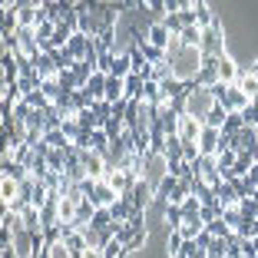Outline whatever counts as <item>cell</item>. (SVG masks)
I'll return each mask as SVG.
<instances>
[{"label":"cell","mask_w":258,"mask_h":258,"mask_svg":"<svg viewBox=\"0 0 258 258\" xmlns=\"http://www.w3.org/2000/svg\"><path fill=\"white\" fill-rule=\"evenodd\" d=\"M242 119H245V126H251V129H258V103H248V106H245V113H242Z\"/></svg>","instance_id":"cell-29"},{"label":"cell","mask_w":258,"mask_h":258,"mask_svg":"<svg viewBox=\"0 0 258 258\" xmlns=\"http://www.w3.org/2000/svg\"><path fill=\"white\" fill-rule=\"evenodd\" d=\"M185 258H212V255H209V248H202V245L185 242Z\"/></svg>","instance_id":"cell-30"},{"label":"cell","mask_w":258,"mask_h":258,"mask_svg":"<svg viewBox=\"0 0 258 258\" xmlns=\"http://www.w3.org/2000/svg\"><path fill=\"white\" fill-rule=\"evenodd\" d=\"M192 169H196V179L205 182L209 189H219L222 185V172H219V159L215 156H199V162Z\"/></svg>","instance_id":"cell-4"},{"label":"cell","mask_w":258,"mask_h":258,"mask_svg":"<svg viewBox=\"0 0 258 258\" xmlns=\"http://www.w3.org/2000/svg\"><path fill=\"white\" fill-rule=\"evenodd\" d=\"M43 143L50 146V149H70V146H73L67 136H63V129H56V133H46V136H43Z\"/></svg>","instance_id":"cell-24"},{"label":"cell","mask_w":258,"mask_h":258,"mask_svg":"<svg viewBox=\"0 0 258 258\" xmlns=\"http://www.w3.org/2000/svg\"><path fill=\"white\" fill-rule=\"evenodd\" d=\"M109 215H113L116 225H126V222L136 215V209H133V199H116L113 209H109Z\"/></svg>","instance_id":"cell-13"},{"label":"cell","mask_w":258,"mask_h":258,"mask_svg":"<svg viewBox=\"0 0 258 258\" xmlns=\"http://www.w3.org/2000/svg\"><path fill=\"white\" fill-rule=\"evenodd\" d=\"M225 119H228V113L222 106H215L212 113H209V119H205V126H212V129H222L225 126Z\"/></svg>","instance_id":"cell-26"},{"label":"cell","mask_w":258,"mask_h":258,"mask_svg":"<svg viewBox=\"0 0 258 258\" xmlns=\"http://www.w3.org/2000/svg\"><path fill=\"white\" fill-rule=\"evenodd\" d=\"M215 202L222 205V212H225V209H235V205H238V196H235V189H232V182H222L219 189H215Z\"/></svg>","instance_id":"cell-17"},{"label":"cell","mask_w":258,"mask_h":258,"mask_svg":"<svg viewBox=\"0 0 258 258\" xmlns=\"http://www.w3.org/2000/svg\"><path fill=\"white\" fill-rule=\"evenodd\" d=\"M33 70H37V76L43 80V83H53V80H60V67H56L53 60L46 53H40L37 60H33Z\"/></svg>","instance_id":"cell-11"},{"label":"cell","mask_w":258,"mask_h":258,"mask_svg":"<svg viewBox=\"0 0 258 258\" xmlns=\"http://www.w3.org/2000/svg\"><path fill=\"white\" fill-rule=\"evenodd\" d=\"M169 63H172V76L179 83H196L199 70H202V50L196 46H179L175 53H169Z\"/></svg>","instance_id":"cell-1"},{"label":"cell","mask_w":258,"mask_h":258,"mask_svg":"<svg viewBox=\"0 0 258 258\" xmlns=\"http://www.w3.org/2000/svg\"><path fill=\"white\" fill-rule=\"evenodd\" d=\"M199 136H202V122L192 119V116H182L179 119V139L182 143H199Z\"/></svg>","instance_id":"cell-12"},{"label":"cell","mask_w":258,"mask_h":258,"mask_svg":"<svg viewBox=\"0 0 258 258\" xmlns=\"http://www.w3.org/2000/svg\"><path fill=\"white\" fill-rule=\"evenodd\" d=\"M136 46H139V50H143V56H146V60L152 63V67H156V63H162V60H169V56H166V50H159V46L146 43V40H139Z\"/></svg>","instance_id":"cell-21"},{"label":"cell","mask_w":258,"mask_h":258,"mask_svg":"<svg viewBox=\"0 0 258 258\" xmlns=\"http://www.w3.org/2000/svg\"><path fill=\"white\" fill-rule=\"evenodd\" d=\"M0 172H4V179H10V182H17V185H23L27 179H30V169L23 166V162H14V159L0 162Z\"/></svg>","instance_id":"cell-10"},{"label":"cell","mask_w":258,"mask_h":258,"mask_svg":"<svg viewBox=\"0 0 258 258\" xmlns=\"http://www.w3.org/2000/svg\"><path fill=\"white\" fill-rule=\"evenodd\" d=\"M182 222H185L182 205H166V228H169V232H179V228H182Z\"/></svg>","instance_id":"cell-20"},{"label":"cell","mask_w":258,"mask_h":258,"mask_svg":"<svg viewBox=\"0 0 258 258\" xmlns=\"http://www.w3.org/2000/svg\"><path fill=\"white\" fill-rule=\"evenodd\" d=\"M219 106L212 96V90H202V86H196V90L189 93V99H185V116H192V119H199L205 126V119H209V113Z\"/></svg>","instance_id":"cell-2"},{"label":"cell","mask_w":258,"mask_h":258,"mask_svg":"<svg viewBox=\"0 0 258 258\" xmlns=\"http://www.w3.org/2000/svg\"><path fill=\"white\" fill-rule=\"evenodd\" d=\"M199 219L209 225V222H215V219H222V205L215 202V205H202V212H199Z\"/></svg>","instance_id":"cell-27"},{"label":"cell","mask_w":258,"mask_h":258,"mask_svg":"<svg viewBox=\"0 0 258 258\" xmlns=\"http://www.w3.org/2000/svg\"><path fill=\"white\" fill-rule=\"evenodd\" d=\"M199 152H202V156H219V152H225V139H222V129L202 126V136H199Z\"/></svg>","instance_id":"cell-7"},{"label":"cell","mask_w":258,"mask_h":258,"mask_svg":"<svg viewBox=\"0 0 258 258\" xmlns=\"http://www.w3.org/2000/svg\"><path fill=\"white\" fill-rule=\"evenodd\" d=\"M129 199H133V209H136V212H146V205H149L152 199H156V192H152L149 185H146L143 179H139V185L133 189V196H129Z\"/></svg>","instance_id":"cell-16"},{"label":"cell","mask_w":258,"mask_h":258,"mask_svg":"<svg viewBox=\"0 0 258 258\" xmlns=\"http://www.w3.org/2000/svg\"><path fill=\"white\" fill-rule=\"evenodd\" d=\"M179 40H182V46H196L199 50V43H202V27H185V30L179 33Z\"/></svg>","instance_id":"cell-23"},{"label":"cell","mask_w":258,"mask_h":258,"mask_svg":"<svg viewBox=\"0 0 258 258\" xmlns=\"http://www.w3.org/2000/svg\"><path fill=\"white\" fill-rule=\"evenodd\" d=\"M166 175H169V159H166V156H156V152H149V156L143 159V182L149 185L152 192H156V189L162 185V179H166Z\"/></svg>","instance_id":"cell-3"},{"label":"cell","mask_w":258,"mask_h":258,"mask_svg":"<svg viewBox=\"0 0 258 258\" xmlns=\"http://www.w3.org/2000/svg\"><path fill=\"white\" fill-rule=\"evenodd\" d=\"M116 189L113 185L106 182V179H103V182H96V189H93V196H90V202L96 205V209H113V202H116Z\"/></svg>","instance_id":"cell-9"},{"label":"cell","mask_w":258,"mask_h":258,"mask_svg":"<svg viewBox=\"0 0 258 258\" xmlns=\"http://www.w3.org/2000/svg\"><path fill=\"white\" fill-rule=\"evenodd\" d=\"M225 56H228V53H225ZM219 63H222V56H202V70H199L196 86H202V90H212V86H219V83H222Z\"/></svg>","instance_id":"cell-6"},{"label":"cell","mask_w":258,"mask_h":258,"mask_svg":"<svg viewBox=\"0 0 258 258\" xmlns=\"http://www.w3.org/2000/svg\"><path fill=\"white\" fill-rule=\"evenodd\" d=\"M40 90H43V96L50 99V103H56V99L63 96V90H60V80H53V83H43Z\"/></svg>","instance_id":"cell-28"},{"label":"cell","mask_w":258,"mask_h":258,"mask_svg":"<svg viewBox=\"0 0 258 258\" xmlns=\"http://www.w3.org/2000/svg\"><path fill=\"white\" fill-rule=\"evenodd\" d=\"M122 99H126V80H119V76H106V103L116 106V103H122Z\"/></svg>","instance_id":"cell-14"},{"label":"cell","mask_w":258,"mask_h":258,"mask_svg":"<svg viewBox=\"0 0 258 258\" xmlns=\"http://www.w3.org/2000/svg\"><path fill=\"white\" fill-rule=\"evenodd\" d=\"M196 23L202 27V30H209V27H215V23H219V17L212 14V7H209V4H202V0H199V4H196Z\"/></svg>","instance_id":"cell-18"},{"label":"cell","mask_w":258,"mask_h":258,"mask_svg":"<svg viewBox=\"0 0 258 258\" xmlns=\"http://www.w3.org/2000/svg\"><path fill=\"white\" fill-rule=\"evenodd\" d=\"M169 40H172V33H169L162 23H149V30H146V43H152V46H159V50H166Z\"/></svg>","instance_id":"cell-15"},{"label":"cell","mask_w":258,"mask_h":258,"mask_svg":"<svg viewBox=\"0 0 258 258\" xmlns=\"http://www.w3.org/2000/svg\"><path fill=\"white\" fill-rule=\"evenodd\" d=\"M17 40H20V53L27 56V60H37L43 50H40V40H37V30L33 27H20L17 30Z\"/></svg>","instance_id":"cell-8"},{"label":"cell","mask_w":258,"mask_h":258,"mask_svg":"<svg viewBox=\"0 0 258 258\" xmlns=\"http://www.w3.org/2000/svg\"><path fill=\"white\" fill-rule=\"evenodd\" d=\"M199 212H202V202H199L196 196H189L182 202V215H185V219H199Z\"/></svg>","instance_id":"cell-25"},{"label":"cell","mask_w":258,"mask_h":258,"mask_svg":"<svg viewBox=\"0 0 258 258\" xmlns=\"http://www.w3.org/2000/svg\"><path fill=\"white\" fill-rule=\"evenodd\" d=\"M251 199H255V205H258V192H255V196H251Z\"/></svg>","instance_id":"cell-33"},{"label":"cell","mask_w":258,"mask_h":258,"mask_svg":"<svg viewBox=\"0 0 258 258\" xmlns=\"http://www.w3.org/2000/svg\"><path fill=\"white\" fill-rule=\"evenodd\" d=\"M129 73H133V60H129V53L122 50V53H116V67H113V73H109V76H119V80H126Z\"/></svg>","instance_id":"cell-22"},{"label":"cell","mask_w":258,"mask_h":258,"mask_svg":"<svg viewBox=\"0 0 258 258\" xmlns=\"http://www.w3.org/2000/svg\"><path fill=\"white\" fill-rule=\"evenodd\" d=\"M202 56H225V37H222V23L202 30V43H199Z\"/></svg>","instance_id":"cell-5"},{"label":"cell","mask_w":258,"mask_h":258,"mask_svg":"<svg viewBox=\"0 0 258 258\" xmlns=\"http://www.w3.org/2000/svg\"><path fill=\"white\" fill-rule=\"evenodd\" d=\"M251 238H258V222H255V235H251Z\"/></svg>","instance_id":"cell-32"},{"label":"cell","mask_w":258,"mask_h":258,"mask_svg":"<svg viewBox=\"0 0 258 258\" xmlns=\"http://www.w3.org/2000/svg\"><path fill=\"white\" fill-rule=\"evenodd\" d=\"M245 179H248V185H251V189L258 192V162H255V166H251V172L245 175Z\"/></svg>","instance_id":"cell-31"},{"label":"cell","mask_w":258,"mask_h":258,"mask_svg":"<svg viewBox=\"0 0 258 258\" xmlns=\"http://www.w3.org/2000/svg\"><path fill=\"white\" fill-rule=\"evenodd\" d=\"M242 129H245V119H242V113H228L225 126H222V136H225L228 143H232V139H235L238 133H242Z\"/></svg>","instance_id":"cell-19"}]
</instances>
